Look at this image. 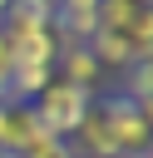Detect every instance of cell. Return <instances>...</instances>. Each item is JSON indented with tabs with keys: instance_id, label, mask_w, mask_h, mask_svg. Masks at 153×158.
I'll return each mask as SVG.
<instances>
[{
	"instance_id": "obj_5",
	"label": "cell",
	"mask_w": 153,
	"mask_h": 158,
	"mask_svg": "<svg viewBox=\"0 0 153 158\" xmlns=\"http://www.w3.org/2000/svg\"><path fill=\"white\" fill-rule=\"evenodd\" d=\"M89 54H94V64L104 69V74H123L133 59H128V44H123V35H114V30H94V40H89Z\"/></svg>"
},
{
	"instance_id": "obj_1",
	"label": "cell",
	"mask_w": 153,
	"mask_h": 158,
	"mask_svg": "<svg viewBox=\"0 0 153 158\" xmlns=\"http://www.w3.org/2000/svg\"><path fill=\"white\" fill-rule=\"evenodd\" d=\"M35 109V118H39V128L49 133V138H74L79 133V123L94 114V94L89 89H79V84H64V79H49V89L30 104Z\"/></svg>"
},
{
	"instance_id": "obj_10",
	"label": "cell",
	"mask_w": 153,
	"mask_h": 158,
	"mask_svg": "<svg viewBox=\"0 0 153 158\" xmlns=\"http://www.w3.org/2000/svg\"><path fill=\"white\" fill-rule=\"evenodd\" d=\"M10 69H15V64H10V40H5V30H0V99L10 94Z\"/></svg>"
},
{
	"instance_id": "obj_3",
	"label": "cell",
	"mask_w": 153,
	"mask_h": 158,
	"mask_svg": "<svg viewBox=\"0 0 153 158\" xmlns=\"http://www.w3.org/2000/svg\"><path fill=\"white\" fill-rule=\"evenodd\" d=\"M35 138H44L35 109L20 104V99H0V153H5V158H20Z\"/></svg>"
},
{
	"instance_id": "obj_4",
	"label": "cell",
	"mask_w": 153,
	"mask_h": 158,
	"mask_svg": "<svg viewBox=\"0 0 153 158\" xmlns=\"http://www.w3.org/2000/svg\"><path fill=\"white\" fill-rule=\"evenodd\" d=\"M54 79H64V84H79V89L99 94V79H104V69L94 64L89 44H59V54H54Z\"/></svg>"
},
{
	"instance_id": "obj_11",
	"label": "cell",
	"mask_w": 153,
	"mask_h": 158,
	"mask_svg": "<svg viewBox=\"0 0 153 158\" xmlns=\"http://www.w3.org/2000/svg\"><path fill=\"white\" fill-rule=\"evenodd\" d=\"M138 118H143V123H148V133H153V94H148V99H138Z\"/></svg>"
},
{
	"instance_id": "obj_7",
	"label": "cell",
	"mask_w": 153,
	"mask_h": 158,
	"mask_svg": "<svg viewBox=\"0 0 153 158\" xmlns=\"http://www.w3.org/2000/svg\"><path fill=\"white\" fill-rule=\"evenodd\" d=\"M118 94L133 99V104L148 99V94H153V59H133V64L123 69V89H118Z\"/></svg>"
},
{
	"instance_id": "obj_6",
	"label": "cell",
	"mask_w": 153,
	"mask_h": 158,
	"mask_svg": "<svg viewBox=\"0 0 153 158\" xmlns=\"http://www.w3.org/2000/svg\"><path fill=\"white\" fill-rule=\"evenodd\" d=\"M123 44H128V59H153V5L123 30Z\"/></svg>"
},
{
	"instance_id": "obj_2",
	"label": "cell",
	"mask_w": 153,
	"mask_h": 158,
	"mask_svg": "<svg viewBox=\"0 0 153 158\" xmlns=\"http://www.w3.org/2000/svg\"><path fill=\"white\" fill-rule=\"evenodd\" d=\"M94 114H99V123L109 128V138H114V148H118L123 158H143V148L153 143V133H148V123L138 118V104H133V99H123V94L94 99Z\"/></svg>"
},
{
	"instance_id": "obj_13",
	"label": "cell",
	"mask_w": 153,
	"mask_h": 158,
	"mask_svg": "<svg viewBox=\"0 0 153 158\" xmlns=\"http://www.w3.org/2000/svg\"><path fill=\"white\" fill-rule=\"evenodd\" d=\"M0 158H5V153H0Z\"/></svg>"
},
{
	"instance_id": "obj_12",
	"label": "cell",
	"mask_w": 153,
	"mask_h": 158,
	"mask_svg": "<svg viewBox=\"0 0 153 158\" xmlns=\"http://www.w3.org/2000/svg\"><path fill=\"white\" fill-rule=\"evenodd\" d=\"M143 158H153V143H148V148H143Z\"/></svg>"
},
{
	"instance_id": "obj_9",
	"label": "cell",
	"mask_w": 153,
	"mask_h": 158,
	"mask_svg": "<svg viewBox=\"0 0 153 158\" xmlns=\"http://www.w3.org/2000/svg\"><path fill=\"white\" fill-rule=\"evenodd\" d=\"M99 0H54V15H94Z\"/></svg>"
},
{
	"instance_id": "obj_8",
	"label": "cell",
	"mask_w": 153,
	"mask_h": 158,
	"mask_svg": "<svg viewBox=\"0 0 153 158\" xmlns=\"http://www.w3.org/2000/svg\"><path fill=\"white\" fill-rule=\"evenodd\" d=\"M20 158H74V153H69V143H64V138H49V133H44V138H35Z\"/></svg>"
}]
</instances>
